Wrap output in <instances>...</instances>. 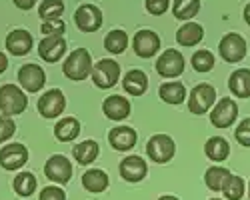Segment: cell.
Returning a JSON list of instances; mask_svg holds the SVG:
<instances>
[{
    "label": "cell",
    "instance_id": "38",
    "mask_svg": "<svg viewBox=\"0 0 250 200\" xmlns=\"http://www.w3.org/2000/svg\"><path fill=\"white\" fill-rule=\"evenodd\" d=\"M40 200H66V192L60 186H46L40 192Z\"/></svg>",
    "mask_w": 250,
    "mask_h": 200
},
{
    "label": "cell",
    "instance_id": "35",
    "mask_svg": "<svg viewBox=\"0 0 250 200\" xmlns=\"http://www.w3.org/2000/svg\"><path fill=\"white\" fill-rule=\"evenodd\" d=\"M64 28H66L64 22L60 18H54V20H44L42 26H40V32L44 36H62Z\"/></svg>",
    "mask_w": 250,
    "mask_h": 200
},
{
    "label": "cell",
    "instance_id": "20",
    "mask_svg": "<svg viewBox=\"0 0 250 200\" xmlns=\"http://www.w3.org/2000/svg\"><path fill=\"white\" fill-rule=\"evenodd\" d=\"M204 38V28L198 22H184L176 32V42L180 46H196Z\"/></svg>",
    "mask_w": 250,
    "mask_h": 200
},
{
    "label": "cell",
    "instance_id": "25",
    "mask_svg": "<svg viewBox=\"0 0 250 200\" xmlns=\"http://www.w3.org/2000/svg\"><path fill=\"white\" fill-rule=\"evenodd\" d=\"M78 134H80V122L72 116L60 118L58 124L54 126V136L60 140V142H72Z\"/></svg>",
    "mask_w": 250,
    "mask_h": 200
},
{
    "label": "cell",
    "instance_id": "14",
    "mask_svg": "<svg viewBox=\"0 0 250 200\" xmlns=\"http://www.w3.org/2000/svg\"><path fill=\"white\" fill-rule=\"evenodd\" d=\"M132 46H134L136 56L152 58L160 50V38L152 30H140V32H136V36L132 40Z\"/></svg>",
    "mask_w": 250,
    "mask_h": 200
},
{
    "label": "cell",
    "instance_id": "21",
    "mask_svg": "<svg viewBox=\"0 0 250 200\" xmlns=\"http://www.w3.org/2000/svg\"><path fill=\"white\" fill-rule=\"evenodd\" d=\"M228 88L238 98H250V68H238L228 78Z\"/></svg>",
    "mask_w": 250,
    "mask_h": 200
},
{
    "label": "cell",
    "instance_id": "11",
    "mask_svg": "<svg viewBox=\"0 0 250 200\" xmlns=\"http://www.w3.org/2000/svg\"><path fill=\"white\" fill-rule=\"evenodd\" d=\"M74 22L80 32H94L102 26V12L94 4H80L74 12Z\"/></svg>",
    "mask_w": 250,
    "mask_h": 200
},
{
    "label": "cell",
    "instance_id": "40",
    "mask_svg": "<svg viewBox=\"0 0 250 200\" xmlns=\"http://www.w3.org/2000/svg\"><path fill=\"white\" fill-rule=\"evenodd\" d=\"M12 2H14L20 10H30V8L36 4V0H12Z\"/></svg>",
    "mask_w": 250,
    "mask_h": 200
},
{
    "label": "cell",
    "instance_id": "6",
    "mask_svg": "<svg viewBox=\"0 0 250 200\" xmlns=\"http://www.w3.org/2000/svg\"><path fill=\"white\" fill-rule=\"evenodd\" d=\"M216 104V88L212 84H198L188 96V110L192 114H204Z\"/></svg>",
    "mask_w": 250,
    "mask_h": 200
},
{
    "label": "cell",
    "instance_id": "26",
    "mask_svg": "<svg viewBox=\"0 0 250 200\" xmlns=\"http://www.w3.org/2000/svg\"><path fill=\"white\" fill-rule=\"evenodd\" d=\"M72 154H74V160L78 164L86 166V164H92L94 160L98 158L100 154V148L96 144V140H84V142H80L72 148Z\"/></svg>",
    "mask_w": 250,
    "mask_h": 200
},
{
    "label": "cell",
    "instance_id": "19",
    "mask_svg": "<svg viewBox=\"0 0 250 200\" xmlns=\"http://www.w3.org/2000/svg\"><path fill=\"white\" fill-rule=\"evenodd\" d=\"M32 48V36L26 30H12L6 36V50L14 56H24Z\"/></svg>",
    "mask_w": 250,
    "mask_h": 200
},
{
    "label": "cell",
    "instance_id": "8",
    "mask_svg": "<svg viewBox=\"0 0 250 200\" xmlns=\"http://www.w3.org/2000/svg\"><path fill=\"white\" fill-rule=\"evenodd\" d=\"M156 72L162 78H176L184 72V56L176 48L164 50L156 60Z\"/></svg>",
    "mask_w": 250,
    "mask_h": 200
},
{
    "label": "cell",
    "instance_id": "41",
    "mask_svg": "<svg viewBox=\"0 0 250 200\" xmlns=\"http://www.w3.org/2000/svg\"><path fill=\"white\" fill-rule=\"evenodd\" d=\"M6 68H8V58H6V54L0 52V74H2Z\"/></svg>",
    "mask_w": 250,
    "mask_h": 200
},
{
    "label": "cell",
    "instance_id": "31",
    "mask_svg": "<svg viewBox=\"0 0 250 200\" xmlns=\"http://www.w3.org/2000/svg\"><path fill=\"white\" fill-rule=\"evenodd\" d=\"M12 186L18 196H30L36 190V176L32 172H20L14 176Z\"/></svg>",
    "mask_w": 250,
    "mask_h": 200
},
{
    "label": "cell",
    "instance_id": "13",
    "mask_svg": "<svg viewBox=\"0 0 250 200\" xmlns=\"http://www.w3.org/2000/svg\"><path fill=\"white\" fill-rule=\"evenodd\" d=\"M28 160V150L24 144H6L2 150H0V166L4 170H18L26 164Z\"/></svg>",
    "mask_w": 250,
    "mask_h": 200
},
{
    "label": "cell",
    "instance_id": "2",
    "mask_svg": "<svg viewBox=\"0 0 250 200\" xmlns=\"http://www.w3.org/2000/svg\"><path fill=\"white\" fill-rule=\"evenodd\" d=\"M28 106V96L24 94L22 88L16 84H4L0 86V112L6 116L22 114Z\"/></svg>",
    "mask_w": 250,
    "mask_h": 200
},
{
    "label": "cell",
    "instance_id": "36",
    "mask_svg": "<svg viewBox=\"0 0 250 200\" xmlns=\"http://www.w3.org/2000/svg\"><path fill=\"white\" fill-rule=\"evenodd\" d=\"M16 132V124H14V120L6 114L0 116V144L6 142V140Z\"/></svg>",
    "mask_w": 250,
    "mask_h": 200
},
{
    "label": "cell",
    "instance_id": "43",
    "mask_svg": "<svg viewBox=\"0 0 250 200\" xmlns=\"http://www.w3.org/2000/svg\"><path fill=\"white\" fill-rule=\"evenodd\" d=\"M158 200H178L176 196H170V194H164V196H160Z\"/></svg>",
    "mask_w": 250,
    "mask_h": 200
},
{
    "label": "cell",
    "instance_id": "7",
    "mask_svg": "<svg viewBox=\"0 0 250 200\" xmlns=\"http://www.w3.org/2000/svg\"><path fill=\"white\" fill-rule=\"evenodd\" d=\"M238 118V104L232 98H220L210 110V122L216 128H230Z\"/></svg>",
    "mask_w": 250,
    "mask_h": 200
},
{
    "label": "cell",
    "instance_id": "29",
    "mask_svg": "<svg viewBox=\"0 0 250 200\" xmlns=\"http://www.w3.org/2000/svg\"><path fill=\"white\" fill-rule=\"evenodd\" d=\"M228 176H230V172H228L226 168H222V166H210V168L206 170V174H204V184L210 188L212 192H220Z\"/></svg>",
    "mask_w": 250,
    "mask_h": 200
},
{
    "label": "cell",
    "instance_id": "18",
    "mask_svg": "<svg viewBox=\"0 0 250 200\" xmlns=\"http://www.w3.org/2000/svg\"><path fill=\"white\" fill-rule=\"evenodd\" d=\"M136 140H138V134L130 126H116L108 132V142L112 144L114 150H120V152L130 150L136 144Z\"/></svg>",
    "mask_w": 250,
    "mask_h": 200
},
{
    "label": "cell",
    "instance_id": "24",
    "mask_svg": "<svg viewBox=\"0 0 250 200\" xmlns=\"http://www.w3.org/2000/svg\"><path fill=\"white\" fill-rule=\"evenodd\" d=\"M204 154L210 160H214V162H222V160H226L228 154H230V144H228L222 136H212L206 140Z\"/></svg>",
    "mask_w": 250,
    "mask_h": 200
},
{
    "label": "cell",
    "instance_id": "32",
    "mask_svg": "<svg viewBox=\"0 0 250 200\" xmlns=\"http://www.w3.org/2000/svg\"><path fill=\"white\" fill-rule=\"evenodd\" d=\"M244 192H246V186H244V180L240 176L230 174L226 178V182L222 186V194L226 200H240L244 196Z\"/></svg>",
    "mask_w": 250,
    "mask_h": 200
},
{
    "label": "cell",
    "instance_id": "3",
    "mask_svg": "<svg viewBox=\"0 0 250 200\" xmlns=\"http://www.w3.org/2000/svg\"><path fill=\"white\" fill-rule=\"evenodd\" d=\"M218 52L224 62L236 64L246 56V40L236 32H228L218 42Z\"/></svg>",
    "mask_w": 250,
    "mask_h": 200
},
{
    "label": "cell",
    "instance_id": "28",
    "mask_svg": "<svg viewBox=\"0 0 250 200\" xmlns=\"http://www.w3.org/2000/svg\"><path fill=\"white\" fill-rule=\"evenodd\" d=\"M198 10H200V0H174V4H172L174 18L184 20V22L192 20L198 14Z\"/></svg>",
    "mask_w": 250,
    "mask_h": 200
},
{
    "label": "cell",
    "instance_id": "9",
    "mask_svg": "<svg viewBox=\"0 0 250 200\" xmlns=\"http://www.w3.org/2000/svg\"><path fill=\"white\" fill-rule=\"evenodd\" d=\"M44 174L56 184H66L72 178V162L62 154H52L44 164Z\"/></svg>",
    "mask_w": 250,
    "mask_h": 200
},
{
    "label": "cell",
    "instance_id": "5",
    "mask_svg": "<svg viewBox=\"0 0 250 200\" xmlns=\"http://www.w3.org/2000/svg\"><path fill=\"white\" fill-rule=\"evenodd\" d=\"M174 152H176V144L168 134H154L146 144V154L156 164H164L172 160Z\"/></svg>",
    "mask_w": 250,
    "mask_h": 200
},
{
    "label": "cell",
    "instance_id": "34",
    "mask_svg": "<svg viewBox=\"0 0 250 200\" xmlns=\"http://www.w3.org/2000/svg\"><path fill=\"white\" fill-rule=\"evenodd\" d=\"M62 12H64V2H62V0H42V4L38 8V14L42 20L60 18Z\"/></svg>",
    "mask_w": 250,
    "mask_h": 200
},
{
    "label": "cell",
    "instance_id": "16",
    "mask_svg": "<svg viewBox=\"0 0 250 200\" xmlns=\"http://www.w3.org/2000/svg\"><path fill=\"white\" fill-rule=\"evenodd\" d=\"M118 170H120V176L126 180V182H140V180H144V176H146L148 166L140 156L132 154V156L122 160Z\"/></svg>",
    "mask_w": 250,
    "mask_h": 200
},
{
    "label": "cell",
    "instance_id": "37",
    "mask_svg": "<svg viewBox=\"0 0 250 200\" xmlns=\"http://www.w3.org/2000/svg\"><path fill=\"white\" fill-rule=\"evenodd\" d=\"M234 136H236V140H238V144L250 148V118H244L242 122L238 124Z\"/></svg>",
    "mask_w": 250,
    "mask_h": 200
},
{
    "label": "cell",
    "instance_id": "15",
    "mask_svg": "<svg viewBox=\"0 0 250 200\" xmlns=\"http://www.w3.org/2000/svg\"><path fill=\"white\" fill-rule=\"evenodd\" d=\"M64 52H66V40L62 36H46L38 44V54L46 62H58L64 56Z\"/></svg>",
    "mask_w": 250,
    "mask_h": 200
},
{
    "label": "cell",
    "instance_id": "23",
    "mask_svg": "<svg viewBox=\"0 0 250 200\" xmlns=\"http://www.w3.org/2000/svg\"><path fill=\"white\" fill-rule=\"evenodd\" d=\"M108 174L100 170V168H90L88 172L82 174V186H84L88 192L92 194H98V192H104L108 188Z\"/></svg>",
    "mask_w": 250,
    "mask_h": 200
},
{
    "label": "cell",
    "instance_id": "17",
    "mask_svg": "<svg viewBox=\"0 0 250 200\" xmlns=\"http://www.w3.org/2000/svg\"><path fill=\"white\" fill-rule=\"evenodd\" d=\"M102 112L110 120H124L130 116V102L122 94H112L102 102Z\"/></svg>",
    "mask_w": 250,
    "mask_h": 200
},
{
    "label": "cell",
    "instance_id": "33",
    "mask_svg": "<svg viewBox=\"0 0 250 200\" xmlns=\"http://www.w3.org/2000/svg\"><path fill=\"white\" fill-rule=\"evenodd\" d=\"M190 62L196 72H210L214 68V54L210 50H196Z\"/></svg>",
    "mask_w": 250,
    "mask_h": 200
},
{
    "label": "cell",
    "instance_id": "42",
    "mask_svg": "<svg viewBox=\"0 0 250 200\" xmlns=\"http://www.w3.org/2000/svg\"><path fill=\"white\" fill-rule=\"evenodd\" d=\"M244 20H246V24L250 26V4L244 6Z\"/></svg>",
    "mask_w": 250,
    "mask_h": 200
},
{
    "label": "cell",
    "instance_id": "30",
    "mask_svg": "<svg viewBox=\"0 0 250 200\" xmlns=\"http://www.w3.org/2000/svg\"><path fill=\"white\" fill-rule=\"evenodd\" d=\"M128 46V36L124 30H112L104 38V48L112 54H122Z\"/></svg>",
    "mask_w": 250,
    "mask_h": 200
},
{
    "label": "cell",
    "instance_id": "44",
    "mask_svg": "<svg viewBox=\"0 0 250 200\" xmlns=\"http://www.w3.org/2000/svg\"><path fill=\"white\" fill-rule=\"evenodd\" d=\"M248 196H250V182H248Z\"/></svg>",
    "mask_w": 250,
    "mask_h": 200
},
{
    "label": "cell",
    "instance_id": "27",
    "mask_svg": "<svg viewBox=\"0 0 250 200\" xmlns=\"http://www.w3.org/2000/svg\"><path fill=\"white\" fill-rule=\"evenodd\" d=\"M158 96L166 104H182L186 100V88L182 82H164L158 88Z\"/></svg>",
    "mask_w": 250,
    "mask_h": 200
},
{
    "label": "cell",
    "instance_id": "10",
    "mask_svg": "<svg viewBox=\"0 0 250 200\" xmlns=\"http://www.w3.org/2000/svg\"><path fill=\"white\" fill-rule=\"evenodd\" d=\"M66 108V98L62 90L52 88L38 98V112L44 118H58Z\"/></svg>",
    "mask_w": 250,
    "mask_h": 200
},
{
    "label": "cell",
    "instance_id": "39",
    "mask_svg": "<svg viewBox=\"0 0 250 200\" xmlns=\"http://www.w3.org/2000/svg\"><path fill=\"white\" fill-rule=\"evenodd\" d=\"M170 6V0H146V10L154 16H160L168 10Z\"/></svg>",
    "mask_w": 250,
    "mask_h": 200
},
{
    "label": "cell",
    "instance_id": "12",
    "mask_svg": "<svg viewBox=\"0 0 250 200\" xmlns=\"http://www.w3.org/2000/svg\"><path fill=\"white\" fill-rule=\"evenodd\" d=\"M18 82L26 92H38L46 84V74L38 64H24L18 70Z\"/></svg>",
    "mask_w": 250,
    "mask_h": 200
},
{
    "label": "cell",
    "instance_id": "22",
    "mask_svg": "<svg viewBox=\"0 0 250 200\" xmlns=\"http://www.w3.org/2000/svg\"><path fill=\"white\" fill-rule=\"evenodd\" d=\"M122 86L132 96H142L148 88V76L142 70H128L122 78Z\"/></svg>",
    "mask_w": 250,
    "mask_h": 200
},
{
    "label": "cell",
    "instance_id": "1",
    "mask_svg": "<svg viewBox=\"0 0 250 200\" xmlns=\"http://www.w3.org/2000/svg\"><path fill=\"white\" fill-rule=\"evenodd\" d=\"M92 56L86 48H76L72 54H68V58L62 64V72L70 80H84L88 74H92Z\"/></svg>",
    "mask_w": 250,
    "mask_h": 200
},
{
    "label": "cell",
    "instance_id": "45",
    "mask_svg": "<svg viewBox=\"0 0 250 200\" xmlns=\"http://www.w3.org/2000/svg\"><path fill=\"white\" fill-rule=\"evenodd\" d=\"M210 200H220V198H210Z\"/></svg>",
    "mask_w": 250,
    "mask_h": 200
},
{
    "label": "cell",
    "instance_id": "4",
    "mask_svg": "<svg viewBox=\"0 0 250 200\" xmlns=\"http://www.w3.org/2000/svg\"><path fill=\"white\" fill-rule=\"evenodd\" d=\"M120 78V64L116 60H108V58H102L100 62H96L92 66V82L106 90V88H112Z\"/></svg>",
    "mask_w": 250,
    "mask_h": 200
}]
</instances>
